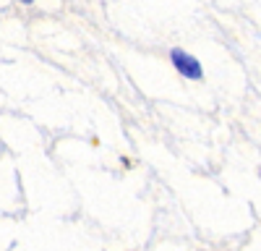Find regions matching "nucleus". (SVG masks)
Here are the masks:
<instances>
[{
	"mask_svg": "<svg viewBox=\"0 0 261 251\" xmlns=\"http://www.w3.org/2000/svg\"><path fill=\"white\" fill-rule=\"evenodd\" d=\"M170 58H172V66H175V71H178L180 76L193 79V81H199V79L204 76V71H201V63L196 60L191 53H186V50L175 47V50L170 53Z\"/></svg>",
	"mask_w": 261,
	"mask_h": 251,
	"instance_id": "obj_1",
	"label": "nucleus"
},
{
	"mask_svg": "<svg viewBox=\"0 0 261 251\" xmlns=\"http://www.w3.org/2000/svg\"><path fill=\"white\" fill-rule=\"evenodd\" d=\"M21 3H34V0H21Z\"/></svg>",
	"mask_w": 261,
	"mask_h": 251,
	"instance_id": "obj_2",
	"label": "nucleus"
}]
</instances>
